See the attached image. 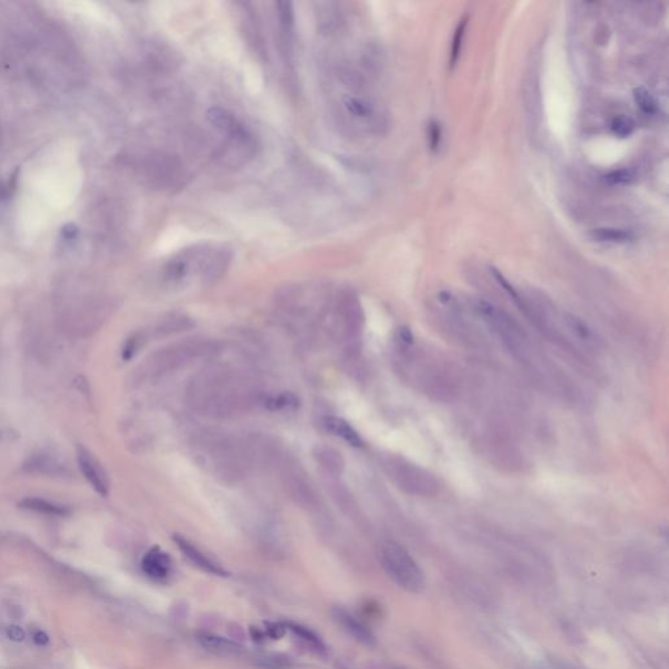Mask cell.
Returning a JSON list of instances; mask_svg holds the SVG:
<instances>
[{
  "label": "cell",
  "mask_w": 669,
  "mask_h": 669,
  "mask_svg": "<svg viewBox=\"0 0 669 669\" xmlns=\"http://www.w3.org/2000/svg\"><path fill=\"white\" fill-rule=\"evenodd\" d=\"M590 237L600 244H625L633 242L634 233L620 228H597L590 233Z\"/></svg>",
  "instance_id": "16"
},
{
  "label": "cell",
  "mask_w": 669,
  "mask_h": 669,
  "mask_svg": "<svg viewBox=\"0 0 669 669\" xmlns=\"http://www.w3.org/2000/svg\"><path fill=\"white\" fill-rule=\"evenodd\" d=\"M474 309L477 316L483 318V320L487 323V326L493 329L501 339H503L511 349H519V347L523 345V332L505 311H502L497 306L483 300L475 301Z\"/></svg>",
  "instance_id": "8"
},
{
  "label": "cell",
  "mask_w": 669,
  "mask_h": 669,
  "mask_svg": "<svg viewBox=\"0 0 669 669\" xmlns=\"http://www.w3.org/2000/svg\"><path fill=\"white\" fill-rule=\"evenodd\" d=\"M285 626H287V629L292 630L293 633L295 634L298 638H301L306 645L310 646L313 650H317V651L324 650V645H323L322 639L314 632H311L310 629L304 628L302 625H298V623H293V622L285 623Z\"/></svg>",
  "instance_id": "20"
},
{
  "label": "cell",
  "mask_w": 669,
  "mask_h": 669,
  "mask_svg": "<svg viewBox=\"0 0 669 669\" xmlns=\"http://www.w3.org/2000/svg\"><path fill=\"white\" fill-rule=\"evenodd\" d=\"M382 467L389 480L407 494L432 497L438 494V480L429 471L400 455L383 456Z\"/></svg>",
  "instance_id": "5"
},
{
  "label": "cell",
  "mask_w": 669,
  "mask_h": 669,
  "mask_svg": "<svg viewBox=\"0 0 669 669\" xmlns=\"http://www.w3.org/2000/svg\"><path fill=\"white\" fill-rule=\"evenodd\" d=\"M427 135H429V144H430V149L432 151H437L439 146H440V139H442V130H440V124H439L437 121H432L429 123V128H427Z\"/></svg>",
  "instance_id": "26"
},
{
  "label": "cell",
  "mask_w": 669,
  "mask_h": 669,
  "mask_svg": "<svg viewBox=\"0 0 669 669\" xmlns=\"http://www.w3.org/2000/svg\"><path fill=\"white\" fill-rule=\"evenodd\" d=\"M20 506L23 509H26V510L36 511V512H41V514H48V515H61H61L68 514L67 507L57 505V503H51L46 499L36 498V497H28V498L23 499L20 502Z\"/></svg>",
  "instance_id": "18"
},
{
  "label": "cell",
  "mask_w": 669,
  "mask_h": 669,
  "mask_svg": "<svg viewBox=\"0 0 669 669\" xmlns=\"http://www.w3.org/2000/svg\"><path fill=\"white\" fill-rule=\"evenodd\" d=\"M276 10L279 16V23H280L281 30L285 36L292 35L293 26H294V10L291 1H279L276 3Z\"/></svg>",
  "instance_id": "22"
},
{
  "label": "cell",
  "mask_w": 669,
  "mask_h": 669,
  "mask_svg": "<svg viewBox=\"0 0 669 669\" xmlns=\"http://www.w3.org/2000/svg\"><path fill=\"white\" fill-rule=\"evenodd\" d=\"M199 642L206 650L220 657H237L242 652V647L231 639L204 634L199 637Z\"/></svg>",
  "instance_id": "15"
},
{
  "label": "cell",
  "mask_w": 669,
  "mask_h": 669,
  "mask_svg": "<svg viewBox=\"0 0 669 669\" xmlns=\"http://www.w3.org/2000/svg\"><path fill=\"white\" fill-rule=\"evenodd\" d=\"M633 96L637 106L642 110L645 114H655L657 113V101L646 88H643V86L635 88Z\"/></svg>",
  "instance_id": "23"
},
{
  "label": "cell",
  "mask_w": 669,
  "mask_h": 669,
  "mask_svg": "<svg viewBox=\"0 0 669 669\" xmlns=\"http://www.w3.org/2000/svg\"><path fill=\"white\" fill-rule=\"evenodd\" d=\"M191 450L196 463L226 485L241 483L254 465L247 440L221 430L204 429L195 433Z\"/></svg>",
  "instance_id": "2"
},
{
  "label": "cell",
  "mask_w": 669,
  "mask_h": 669,
  "mask_svg": "<svg viewBox=\"0 0 669 669\" xmlns=\"http://www.w3.org/2000/svg\"><path fill=\"white\" fill-rule=\"evenodd\" d=\"M364 329L365 314L357 294L342 291L333 310V335L349 358L360 354Z\"/></svg>",
  "instance_id": "4"
},
{
  "label": "cell",
  "mask_w": 669,
  "mask_h": 669,
  "mask_svg": "<svg viewBox=\"0 0 669 669\" xmlns=\"http://www.w3.org/2000/svg\"><path fill=\"white\" fill-rule=\"evenodd\" d=\"M605 180L613 186H626L633 182L635 175L630 169H619V171H610L605 177Z\"/></svg>",
  "instance_id": "25"
},
{
  "label": "cell",
  "mask_w": 669,
  "mask_h": 669,
  "mask_svg": "<svg viewBox=\"0 0 669 669\" xmlns=\"http://www.w3.org/2000/svg\"><path fill=\"white\" fill-rule=\"evenodd\" d=\"M194 326L191 318L186 317L183 314H169L168 317L161 319L156 326L155 332L159 336H169L174 333H180L182 331H187Z\"/></svg>",
  "instance_id": "17"
},
{
  "label": "cell",
  "mask_w": 669,
  "mask_h": 669,
  "mask_svg": "<svg viewBox=\"0 0 669 669\" xmlns=\"http://www.w3.org/2000/svg\"><path fill=\"white\" fill-rule=\"evenodd\" d=\"M332 616L341 628L349 635H352L356 641L361 642L362 645H376V638H374L373 633L366 628L362 622L357 620L349 612H347L345 609L342 608H335L332 610Z\"/></svg>",
  "instance_id": "11"
},
{
  "label": "cell",
  "mask_w": 669,
  "mask_h": 669,
  "mask_svg": "<svg viewBox=\"0 0 669 669\" xmlns=\"http://www.w3.org/2000/svg\"><path fill=\"white\" fill-rule=\"evenodd\" d=\"M380 562L389 578L403 590L418 594L425 588L424 572L400 544L386 543L380 549Z\"/></svg>",
  "instance_id": "6"
},
{
  "label": "cell",
  "mask_w": 669,
  "mask_h": 669,
  "mask_svg": "<svg viewBox=\"0 0 669 669\" xmlns=\"http://www.w3.org/2000/svg\"><path fill=\"white\" fill-rule=\"evenodd\" d=\"M220 351L219 341L211 339L191 338L177 341L152 354L146 362L144 373L151 379H159L193 365L196 361L209 360L217 356Z\"/></svg>",
  "instance_id": "3"
},
{
  "label": "cell",
  "mask_w": 669,
  "mask_h": 669,
  "mask_svg": "<svg viewBox=\"0 0 669 669\" xmlns=\"http://www.w3.org/2000/svg\"><path fill=\"white\" fill-rule=\"evenodd\" d=\"M322 423H323V426L326 427V430L329 433H331L335 437H338V438L342 439L344 442H347L348 445H351L353 447H362L364 446V440L361 438V436L357 433V430L349 423H347L345 420H342L340 417L327 416V417L323 418Z\"/></svg>",
  "instance_id": "13"
},
{
  "label": "cell",
  "mask_w": 669,
  "mask_h": 669,
  "mask_svg": "<svg viewBox=\"0 0 669 669\" xmlns=\"http://www.w3.org/2000/svg\"><path fill=\"white\" fill-rule=\"evenodd\" d=\"M467 25H468V16L463 17L460 20V23L456 26V30H455V35H454V38H452V45H451V54H450V67L451 70L456 66V63L459 61V57L462 54L463 48V41H464V36H465V29H467Z\"/></svg>",
  "instance_id": "21"
},
{
  "label": "cell",
  "mask_w": 669,
  "mask_h": 669,
  "mask_svg": "<svg viewBox=\"0 0 669 669\" xmlns=\"http://www.w3.org/2000/svg\"><path fill=\"white\" fill-rule=\"evenodd\" d=\"M285 632H287V626L282 623L272 622L266 625V633L272 639H280L281 637H284Z\"/></svg>",
  "instance_id": "27"
},
{
  "label": "cell",
  "mask_w": 669,
  "mask_h": 669,
  "mask_svg": "<svg viewBox=\"0 0 669 669\" xmlns=\"http://www.w3.org/2000/svg\"><path fill=\"white\" fill-rule=\"evenodd\" d=\"M207 119L216 130L228 137L231 146L249 152L251 156L254 155L256 148L254 135L229 110L213 106L207 111Z\"/></svg>",
  "instance_id": "7"
},
{
  "label": "cell",
  "mask_w": 669,
  "mask_h": 669,
  "mask_svg": "<svg viewBox=\"0 0 669 669\" xmlns=\"http://www.w3.org/2000/svg\"><path fill=\"white\" fill-rule=\"evenodd\" d=\"M547 669H578L575 667H572L570 664L568 663H563V661H560V660H550L549 664H547Z\"/></svg>",
  "instance_id": "29"
},
{
  "label": "cell",
  "mask_w": 669,
  "mask_h": 669,
  "mask_svg": "<svg viewBox=\"0 0 669 669\" xmlns=\"http://www.w3.org/2000/svg\"><path fill=\"white\" fill-rule=\"evenodd\" d=\"M313 455L326 476L339 477L344 472L345 462L339 451L329 446H317L313 451Z\"/></svg>",
  "instance_id": "14"
},
{
  "label": "cell",
  "mask_w": 669,
  "mask_h": 669,
  "mask_svg": "<svg viewBox=\"0 0 669 669\" xmlns=\"http://www.w3.org/2000/svg\"><path fill=\"white\" fill-rule=\"evenodd\" d=\"M171 560L168 553L159 547L151 549L142 561V569L155 581L166 579L171 572Z\"/></svg>",
  "instance_id": "12"
},
{
  "label": "cell",
  "mask_w": 669,
  "mask_h": 669,
  "mask_svg": "<svg viewBox=\"0 0 669 669\" xmlns=\"http://www.w3.org/2000/svg\"><path fill=\"white\" fill-rule=\"evenodd\" d=\"M173 540L175 541L177 547H180L183 554L187 557V560L194 563L195 566L199 568L200 570L217 576H228V572L225 569H222L216 562H213L207 557L200 549L195 547L194 544L190 543L186 537L175 535L173 537Z\"/></svg>",
  "instance_id": "10"
},
{
  "label": "cell",
  "mask_w": 669,
  "mask_h": 669,
  "mask_svg": "<svg viewBox=\"0 0 669 669\" xmlns=\"http://www.w3.org/2000/svg\"><path fill=\"white\" fill-rule=\"evenodd\" d=\"M344 102V106L347 111L353 115L354 118H360V119H369L373 117L374 114V108L373 105L366 101L364 98L360 97H353V96H347L342 99Z\"/></svg>",
  "instance_id": "19"
},
{
  "label": "cell",
  "mask_w": 669,
  "mask_h": 669,
  "mask_svg": "<svg viewBox=\"0 0 669 669\" xmlns=\"http://www.w3.org/2000/svg\"><path fill=\"white\" fill-rule=\"evenodd\" d=\"M184 399L196 414L231 418L264 405L267 396L249 373L231 366L212 365L195 374L187 385Z\"/></svg>",
  "instance_id": "1"
},
{
  "label": "cell",
  "mask_w": 669,
  "mask_h": 669,
  "mask_svg": "<svg viewBox=\"0 0 669 669\" xmlns=\"http://www.w3.org/2000/svg\"><path fill=\"white\" fill-rule=\"evenodd\" d=\"M7 634H8L10 639H12V641H16V642H21V641H24L25 633L23 632V630H21V628H19V626H11V628L8 629Z\"/></svg>",
  "instance_id": "28"
},
{
  "label": "cell",
  "mask_w": 669,
  "mask_h": 669,
  "mask_svg": "<svg viewBox=\"0 0 669 669\" xmlns=\"http://www.w3.org/2000/svg\"><path fill=\"white\" fill-rule=\"evenodd\" d=\"M77 462H79V468L88 480V483L97 492L98 494L106 496L109 492L108 476L105 474L104 468L101 467V464L96 460V458H93L92 454L84 447H80L77 450Z\"/></svg>",
  "instance_id": "9"
},
{
  "label": "cell",
  "mask_w": 669,
  "mask_h": 669,
  "mask_svg": "<svg viewBox=\"0 0 669 669\" xmlns=\"http://www.w3.org/2000/svg\"><path fill=\"white\" fill-rule=\"evenodd\" d=\"M33 641H35V643H36V645L45 646L46 643H48V642H49V637H48L46 634L43 633V632L38 630V632H36L35 635H33Z\"/></svg>",
  "instance_id": "30"
},
{
  "label": "cell",
  "mask_w": 669,
  "mask_h": 669,
  "mask_svg": "<svg viewBox=\"0 0 669 669\" xmlns=\"http://www.w3.org/2000/svg\"><path fill=\"white\" fill-rule=\"evenodd\" d=\"M610 128H612L613 134L617 135L620 137H628V136L633 134L634 130H635V122L629 117L620 115V117H616L612 121Z\"/></svg>",
  "instance_id": "24"
}]
</instances>
